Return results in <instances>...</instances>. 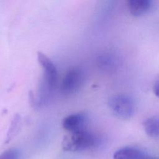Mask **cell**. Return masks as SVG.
I'll list each match as a JSON object with an SVG mask.
<instances>
[{
    "label": "cell",
    "instance_id": "52a82bcc",
    "mask_svg": "<svg viewBox=\"0 0 159 159\" xmlns=\"http://www.w3.org/2000/svg\"><path fill=\"white\" fill-rule=\"evenodd\" d=\"M143 152L138 148L125 147L117 150L113 155V159H143Z\"/></svg>",
    "mask_w": 159,
    "mask_h": 159
},
{
    "label": "cell",
    "instance_id": "8fae6325",
    "mask_svg": "<svg viewBox=\"0 0 159 159\" xmlns=\"http://www.w3.org/2000/svg\"><path fill=\"white\" fill-rule=\"evenodd\" d=\"M19 152L16 148H11L0 155V159H19Z\"/></svg>",
    "mask_w": 159,
    "mask_h": 159
},
{
    "label": "cell",
    "instance_id": "5b68a950",
    "mask_svg": "<svg viewBox=\"0 0 159 159\" xmlns=\"http://www.w3.org/2000/svg\"><path fill=\"white\" fill-rule=\"evenodd\" d=\"M88 118L86 114L79 112L68 116L62 121L63 127L70 132H77L86 130Z\"/></svg>",
    "mask_w": 159,
    "mask_h": 159
},
{
    "label": "cell",
    "instance_id": "7a4b0ae2",
    "mask_svg": "<svg viewBox=\"0 0 159 159\" xmlns=\"http://www.w3.org/2000/svg\"><path fill=\"white\" fill-rule=\"evenodd\" d=\"M107 104L112 112L120 119H129L134 114V102L126 94L113 95L109 98Z\"/></svg>",
    "mask_w": 159,
    "mask_h": 159
},
{
    "label": "cell",
    "instance_id": "9c48e42d",
    "mask_svg": "<svg viewBox=\"0 0 159 159\" xmlns=\"http://www.w3.org/2000/svg\"><path fill=\"white\" fill-rule=\"evenodd\" d=\"M20 121V118L19 115H17V114L16 115L14 118L12 120L9 130L7 132L6 139V143L9 142L12 139V138H13L14 136L17 134V130L19 128Z\"/></svg>",
    "mask_w": 159,
    "mask_h": 159
},
{
    "label": "cell",
    "instance_id": "6da1fadb",
    "mask_svg": "<svg viewBox=\"0 0 159 159\" xmlns=\"http://www.w3.org/2000/svg\"><path fill=\"white\" fill-rule=\"evenodd\" d=\"M98 142L96 135L84 130L70 133L64 137L61 145L65 151L78 152L94 147Z\"/></svg>",
    "mask_w": 159,
    "mask_h": 159
},
{
    "label": "cell",
    "instance_id": "7c38bea8",
    "mask_svg": "<svg viewBox=\"0 0 159 159\" xmlns=\"http://www.w3.org/2000/svg\"><path fill=\"white\" fill-rule=\"evenodd\" d=\"M153 91L155 95L159 98V80H158L153 85Z\"/></svg>",
    "mask_w": 159,
    "mask_h": 159
},
{
    "label": "cell",
    "instance_id": "277c9868",
    "mask_svg": "<svg viewBox=\"0 0 159 159\" xmlns=\"http://www.w3.org/2000/svg\"><path fill=\"white\" fill-rule=\"evenodd\" d=\"M83 79L84 74L81 69L76 68L69 70L61 84V93L66 96L75 94L81 88Z\"/></svg>",
    "mask_w": 159,
    "mask_h": 159
},
{
    "label": "cell",
    "instance_id": "3957f363",
    "mask_svg": "<svg viewBox=\"0 0 159 159\" xmlns=\"http://www.w3.org/2000/svg\"><path fill=\"white\" fill-rule=\"evenodd\" d=\"M38 61L44 71V82L42 92L50 95L55 88L58 75L57 68L51 60L42 52H37Z\"/></svg>",
    "mask_w": 159,
    "mask_h": 159
},
{
    "label": "cell",
    "instance_id": "8992f818",
    "mask_svg": "<svg viewBox=\"0 0 159 159\" xmlns=\"http://www.w3.org/2000/svg\"><path fill=\"white\" fill-rule=\"evenodd\" d=\"M129 12L134 16L139 17L147 14L153 6L151 0H129L127 3Z\"/></svg>",
    "mask_w": 159,
    "mask_h": 159
},
{
    "label": "cell",
    "instance_id": "ba28073f",
    "mask_svg": "<svg viewBox=\"0 0 159 159\" xmlns=\"http://www.w3.org/2000/svg\"><path fill=\"white\" fill-rule=\"evenodd\" d=\"M144 130L150 137L159 136V116H152L146 119L143 122Z\"/></svg>",
    "mask_w": 159,
    "mask_h": 159
},
{
    "label": "cell",
    "instance_id": "30bf717a",
    "mask_svg": "<svg viewBox=\"0 0 159 159\" xmlns=\"http://www.w3.org/2000/svg\"><path fill=\"white\" fill-rule=\"evenodd\" d=\"M98 62L99 66L101 68L104 69H109L114 66V58L108 54H105L99 57Z\"/></svg>",
    "mask_w": 159,
    "mask_h": 159
}]
</instances>
